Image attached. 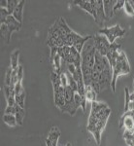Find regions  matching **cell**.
I'll use <instances>...</instances> for the list:
<instances>
[{
	"label": "cell",
	"instance_id": "6da1fadb",
	"mask_svg": "<svg viewBox=\"0 0 134 146\" xmlns=\"http://www.w3.org/2000/svg\"><path fill=\"white\" fill-rule=\"evenodd\" d=\"M110 115L111 108L106 103L99 102L97 100L91 102L88 121V131L93 135L97 145H100L101 143V133L106 127Z\"/></svg>",
	"mask_w": 134,
	"mask_h": 146
},
{
	"label": "cell",
	"instance_id": "7a4b0ae2",
	"mask_svg": "<svg viewBox=\"0 0 134 146\" xmlns=\"http://www.w3.org/2000/svg\"><path fill=\"white\" fill-rule=\"evenodd\" d=\"M112 69H113V77H112L111 88L112 91L115 93L116 92V84L117 78L119 76H121V75H126L130 72V64H129L126 54L123 51L119 50L117 62Z\"/></svg>",
	"mask_w": 134,
	"mask_h": 146
},
{
	"label": "cell",
	"instance_id": "3957f363",
	"mask_svg": "<svg viewBox=\"0 0 134 146\" xmlns=\"http://www.w3.org/2000/svg\"><path fill=\"white\" fill-rule=\"evenodd\" d=\"M51 80L53 87V98H55V104L57 108L62 111L65 104V88L61 85L60 76L55 71L51 72Z\"/></svg>",
	"mask_w": 134,
	"mask_h": 146
},
{
	"label": "cell",
	"instance_id": "277c9868",
	"mask_svg": "<svg viewBox=\"0 0 134 146\" xmlns=\"http://www.w3.org/2000/svg\"><path fill=\"white\" fill-rule=\"evenodd\" d=\"M95 53L96 50L93 43L84 44L83 51L81 53V66H86L90 68V69H93L95 63Z\"/></svg>",
	"mask_w": 134,
	"mask_h": 146
},
{
	"label": "cell",
	"instance_id": "5b68a950",
	"mask_svg": "<svg viewBox=\"0 0 134 146\" xmlns=\"http://www.w3.org/2000/svg\"><path fill=\"white\" fill-rule=\"evenodd\" d=\"M125 29L121 27L119 25H113V27H104L102 29H100L98 31V34L104 35L105 37L108 39V41L110 42V44L115 43L117 38H121V37H123L124 34H125Z\"/></svg>",
	"mask_w": 134,
	"mask_h": 146
},
{
	"label": "cell",
	"instance_id": "8992f818",
	"mask_svg": "<svg viewBox=\"0 0 134 146\" xmlns=\"http://www.w3.org/2000/svg\"><path fill=\"white\" fill-rule=\"evenodd\" d=\"M93 45L95 47V50L98 54H100L101 56H106L107 53L110 49V42L108 41V39L104 35L101 34H96L95 36H93Z\"/></svg>",
	"mask_w": 134,
	"mask_h": 146
},
{
	"label": "cell",
	"instance_id": "52a82bcc",
	"mask_svg": "<svg viewBox=\"0 0 134 146\" xmlns=\"http://www.w3.org/2000/svg\"><path fill=\"white\" fill-rule=\"evenodd\" d=\"M73 3L78 5L80 8L90 14L93 19L97 20L96 17V7H95V0H80V1H73Z\"/></svg>",
	"mask_w": 134,
	"mask_h": 146
},
{
	"label": "cell",
	"instance_id": "ba28073f",
	"mask_svg": "<svg viewBox=\"0 0 134 146\" xmlns=\"http://www.w3.org/2000/svg\"><path fill=\"white\" fill-rule=\"evenodd\" d=\"M124 128V131L134 129V111H126L119 120V129Z\"/></svg>",
	"mask_w": 134,
	"mask_h": 146
},
{
	"label": "cell",
	"instance_id": "9c48e42d",
	"mask_svg": "<svg viewBox=\"0 0 134 146\" xmlns=\"http://www.w3.org/2000/svg\"><path fill=\"white\" fill-rule=\"evenodd\" d=\"M81 62H82L81 54L74 47H70V56L66 63L67 64L68 63H71V64H74L76 67H80L81 66Z\"/></svg>",
	"mask_w": 134,
	"mask_h": 146
},
{
	"label": "cell",
	"instance_id": "30bf717a",
	"mask_svg": "<svg viewBox=\"0 0 134 146\" xmlns=\"http://www.w3.org/2000/svg\"><path fill=\"white\" fill-rule=\"evenodd\" d=\"M95 7H96V23L102 25L103 23L106 20V16H105V12H104V5H103V1L102 0H95Z\"/></svg>",
	"mask_w": 134,
	"mask_h": 146
},
{
	"label": "cell",
	"instance_id": "8fae6325",
	"mask_svg": "<svg viewBox=\"0 0 134 146\" xmlns=\"http://www.w3.org/2000/svg\"><path fill=\"white\" fill-rule=\"evenodd\" d=\"M5 23L7 25V27H8L9 30H10V33L12 35L14 31H18V30L20 29V27H22V23H18L17 20H16L15 18L13 17V16H9L8 18H7Z\"/></svg>",
	"mask_w": 134,
	"mask_h": 146
},
{
	"label": "cell",
	"instance_id": "7c38bea8",
	"mask_svg": "<svg viewBox=\"0 0 134 146\" xmlns=\"http://www.w3.org/2000/svg\"><path fill=\"white\" fill-rule=\"evenodd\" d=\"M116 1L115 0H104L103 5H104V12L106 16V20H110L114 16V6Z\"/></svg>",
	"mask_w": 134,
	"mask_h": 146
},
{
	"label": "cell",
	"instance_id": "4fadbf2b",
	"mask_svg": "<svg viewBox=\"0 0 134 146\" xmlns=\"http://www.w3.org/2000/svg\"><path fill=\"white\" fill-rule=\"evenodd\" d=\"M60 136V131L57 127H53L51 129L50 133H49V135H48V138L47 140L50 141L51 144L53 146H57V141H58V138Z\"/></svg>",
	"mask_w": 134,
	"mask_h": 146
},
{
	"label": "cell",
	"instance_id": "5bb4252c",
	"mask_svg": "<svg viewBox=\"0 0 134 146\" xmlns=\"http://www.w3.org/2000/svg\"><path fill=\"white\" fill-rule=\"evenodd\" d=\"M50 60H51V66L53 68V71H55L57 74H60L62 71V68H61V56H59V54H57L53 56V58H50Z\"/></svg>",
	"mask_w": 134,
	"mask_h": 146
},
{
	"label": "cell",
	"instance_id": "9a60e30c",
	"mask_svg": "<svg viewBox=\"0 0 134 146\" xmlns=\"http://www.w3.org/2000/svg\"><path fill=\"white\" fill-rule=\"evenodd\" d=\"M25 5V1L24 0H20V3L16 7L15 11L13 12V17L18 21V23H22V18H23V7Z\"/></svg>",
	"mask_w": 134,
	"mask_h": 146
},
{
	"label": "cell",
	"instance_id": "2e32d148",
	"mask_svg": "<svg viewBox=\"0 0 134 146\" xmlns=\"http://www.w3.org/2000/svg\"><path fill=\"white\" fill-rule=\"evenodd\" d=\"M96 96L97 93L94 91V89L91 86H86V92H84V98L86 102H93L96 101Z\"/></svg>",
	"mask_w": 134,
	"mask_h": 146
},
{
	"label": "cell",
	"instance_id": "e0dca14e",
	"mask_svg": "<svg viewBox=\"0 0 134 146\" xmlns=\"http://www.w3.org/2000/svg\"><path fill=\"white\" fill-rule=\"evenodd\" d=\"M16 107V119H17V123L18 125H20V126H22L23 124V119H24V108H22L20 106V105H18L17 103H16L15 105Z\"/></svg>",
	"mask_w": 134,
	"mask_h": 146
},
{
	"label": "cell",
	"instance_id": "ac0fdd59",
	"mask_svg": "<svg viewBox=\"0 0 134 146\" xmlns=\"http://www.w3.org/2000/svg\"><path fill=\"white\" fill-rule=\"evenodd\" d=\"M15 100H16V103L18 105H20L22 108L25 107V92L24 89H22L20 92L15 94Z\"/></svg>",
	"mask_w": 134,
	"mask_h": 146
},
{
	"label": "cell",
	"instance_id": "d6986e66",
	"mask_svg": "<svg viewBox=\"0 0 134 146\" xmlns=\"http://www.w3.org/2000/svg\"><path fill=\"white\" fill-rule=\"evenodd\" d=\"M123 139L128 146H134V129L123 131Z\"/></svg>",
	"mask_w": 134,
	"mask_h": 146
},
{
	"label": "cell",
	"instance_id": "ffe728a7",
	"mask_svg": "<svg viewBox=\"0 0 134 146\" xmlns=\"http://www.w3.org/2000/svg\"><path fill=\"white\" fill-rule=\"evenodd\" d=\"M18 55H20V50H16L12 53V55L10 56V66L13 69L20 66L18 65Z\"/></svg>",
	"mask_w": 134,
	"mask_h": 146
},
{
	"label": "cell",
	"instance_id": "44dd1931",
	"mask_svg": "<svg viewBox=\"0 0 134 146\" xmlns=\"http://www.w3.org/2000/svg\"><path fill=\"white\" fill-rule=\"evenodd\" d=\"M0 31H1V37L6 41V43H9L11 40V33L6 23H3L0 27Z\"/></svg>",
	"mask_w": 134,
	"mask_h": 146
},
{
	"label": "cell",
	"instance_id": "7402d4cb",
	"mask_svg": "<svg viewBox=\"0 0 134 146\" xmlns=\"http://www.w3.org/2000/svg\"><path fill=\"white\" fill-rule=\"evenodd\" d=\"M3 121L6 125H8V126H10V127H16L18 125L16 116L12 114H4Z\"/></svg>",
	"mask_w": 134,
	"mask_h": 146
},
{
	"label": "cell",
	"instance_id": "603a6c76",
	"mask_svg": "<svg viewBox=\"0 0 134 146\" xmlns=\"http://www.w3.org/2000/svg\"><path fill=\"white\" fill-rule=\"evenodd\" d=\"M123 9L126 15L129 16V17L134 18V4L132 3L131 0H126V1L124 2Z\"/></svg>",
	"mask_w": 134,
	"mask_h": 146
},
{
	"label": "cell",
	"instance_id": "cb8c5ba5",
	"mask_svg": "<svg viewBox=\"0 0 134 146\" xmlns=\"http://www.w3.org/2000/svg\"><path fill=\"white\" fill-rule=\"evenodd\" d=\"M126 111H134V94H130L128 101L124 103V112Z\"/></svg>",
	"mask_w": 134,
	"mask_h": 146
},
{
	"label": "cell",
	"instance_id": "d4e9b609",
	"mask_svg": "<svg viewBox=\"0 0 134 146\" xmlns=\"http://www.w3.org/2000/svg\"><path fill=\"white\" fill-rule=\"evenodd\" d=\"M20 1L18 0H8V6H7V9H8L10 15H13V12L15 11L16 7L18 5Z\"/></svg>",
	"mask_w": 134,
	"mask_h": 146
},
{
	"label": "cell",
	"instance_id": "484cf974",
	"mask_svg": "<svg viewBox=\"0 0 134 146\" xmlns=\"http://www.w3.org/2000/svg\"><path fill=\"white\" fill-rule=\"evenodd\" d=\"M12 69L11 66H9V68L6 71V77H5V85L6 86H11V79H12Z\"/></svg>",
	"mask_w": 134,
	"mask_h": 146
},
{
	"label": "cell",
	"instance_id": "4316f807",
	"mask_svg": "<svg viewBox=\"0 0 134 146\" xmlns=\"http://www.w3.org/2000/svg\"><path fill=\"white\" fill-rule=\"evenodd\" d=\"M124 2H125V1H123V0H119V1H116L115 6H114V13H116L117 10H121V8H123Z\"/></svg>",
	"mask_w": 134,
	"mask_h": 146
},
{
	"label": "cell",
	"instance_id": "83f0119b",
	"mask_svg": "<svg viewBox=\"0 0 134 146\" xmlns=\"http://www.w3.org/2000/svg\"><path fill=\"white\" fill-rule=\"evenodd\" d=\"M15 105H14V106H8V105H7V107H6V109H5V114L15 115L16 114V107H15Z\"/></svg>",
	"mask_w": 134,
	"mask_h": 146
},
{
	"label": "cell",
	"instance_id": "f1b7e54d",
	"mask_svg": "<svg viewBox=\"0 0 134 146\" xmlns=\"http://www.w3.org/2000/svg\"><path fill=\"white\" fill-rule=\"evenodd\" d=\"M67 69H68V72L70 73L71 75L74 74L75 72H76V66H75L74 64H71V63H68L67 64Z\"/></svg>",
	"mask_w": 134,
	"mask_h": 146
},
{
	"label": "cell",
	"instance_id": "f546056e",
	"mask_svg": "<svg viewBox=\"0 0 134 146\" xmlns=\"http://www.w3.org/2000/svg\"><path fill=\"white\" fill-rule=\"evenodd\" d=\"M0 5H1L2 8H7V6H8V0H1Z\"/></svg>",
	"mask_w": 134,
	"mask_h": 146
},
{
	"label": "cell",
	"instance_id": "4dcf8cb0",
	"mask_svg": "<svg viewBox=\"0 0 134 146\" xmlns=\"http://www.w3.org/2000/svg\"><path fill=\"white\" fill-rule=\"evenodd\" d=\"M133 82H134V77H133Z\"/></svg>",
	"mask_w": 134,
	"mask_h": 146
},
{
	"label": "cell",
	"instance_id": "1f68e13d",
	"mask_svg": "<svg viewBox=\"0 0 134 146\" xmlns=\"http://www.w3.org/2000/svg\"><path fill=\"white\" fill-rule=\"evenodd\" d=\"M133 94H134V91H133Z\"/></svg>",
	"mask_w": 134,
	"mask_h": 146
}]
</instances>
